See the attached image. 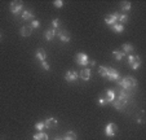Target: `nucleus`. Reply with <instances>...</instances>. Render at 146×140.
<instances>
[{
    "label": "nucleus",
    "instance_id": "1",
    "mask_svg": "<svg viewBox=\"0 0 146 140\" xmlns=\"http://www.w3.org/2000/svg\"><path fill=\"white\" fill-rule=\"evenodd\" d=\"M118 84L120 86L123 90L128 91V90H131V88L137 87L138 82H137V79H136V78L128 75V77H124V78H121V79H119L118 80Z\"/></svg>",
    "mask_w": 146,
    "mask_h": 140
},
{
    "label": "nucleus",
    "instance_id": "2",
    "mask_svg": "<svg viewBox=\"0 0 146 140\" xmlns=\"http://www.w3.org/2000/svg\"><path fill=\"white\" fill-rule=\"evenodd\" d=\"M75 62H76L78 65H80V66H87L88 65V62H89L88 55H87V53H83V52L78 53V55L75 56Z\"/></svg>",
    "mask_w": 146,
    "mask_h": 140
},
{
    "label": "nucleus",
    "instance_id": "3",
    "mask_svg": "<svg viewBox=\"0 0 146 140\" xmlns=\"http://www.w3.org/2000/svg\"><path fill=\"white\" fill-rule=\"evenodd\" d=\"M141 62H142V61H141V58L138 57V56H133V55L128 56V64H129V66L133 70H137L141 66Z\"/></svg>",
    "mask_w": 146,
    "mask_h": 140
},
{
    "label": "nucleus",
    "instance_id": "4",
    "mask_svg": "<svg viewBox=\"0 0 146 140\" xmlns=\"http://www.w3.org/2000/svg\"><path fill=\"white\" fill-rule=\"evenodd\" d=\"M116 130H118L116 125L113 123V122H110V123H108V125H106V127H105V135H106V136H109V137L115 136Z\"/></svg>",
    "mask_w": 146,
    "mask_h": 140
},
{
    "label": "nucleus",
    "instance_id": "5",
    "mask_svg": "<svg viewBox=\"0 0 146 140\" xmlns=\"http://www.w3.org/2000/svg\"><path fill=\"white\" fill-rule=\"evenodd\" d=\"M22 8H23V3H21V1H12L11 7H9V11L13 14H19Z\"/></svg>",
    "mask_w": 146,
    "mask_h": 140
},
{
    "label": "nucleus",
    "instance_id": "6",
    "mask_svg": "<svg viewBox=\"0 0 146 140\" xmlns=\"http://www.w3.org/2000/svg\"><path fill=\"white\" fill-rule=\"evenodd\" d=\"M106 78L109 80H119V73L116 72L115 69L113 68H108V74H106Z\"/></svg>",
    "mask_w": 146,
    "mask_h": 140
},
{
    "label": "nucleus",
    "instance_id": "7",
    "mask_svg": "<svg viewBox=\"0 0 146 140\" xmlns=\"http://www.w3.org/2000/svg\"><path fill=\"white\" fill-rule=\"evenodd\" d=\"M118 16H119V13H111V14H109L108 17L105 18V23L106 25H114V23H116V21H118Z\"/></svg>",
    "mask_w": 146,
    "mask_h": 140
},
{
    "label": "nucleus",
    "instance_id": "8",
    "mask_svg": "<svg viewBox=\"0 0 146 140\" xmlns=\"http://www.w3.org/2000/svg\"><path fill=\"white\" fill-rule=\"evenodd\" d=\"M65 79H66L67 82H75V80L78 79V73L72 72V70H69V72H66V74H65Z\"/></svg>",
    "mask_w": 146,
    "mask_h": 140
},
{
    "label": "nucleus",
    "instance_id": "9",
    "mask_svg": "<svg viewBox=\"0 0 146 140\" xmlns=\"http://www.w3.org/2000/svg\"><path fill=\"white\" fill-rule=\"evenodd\" d=\"M31 33H33V29H31L30 26H22L21 30H19V34H21L22 38H27V36H30Z\"/></svg>",
    "mask_w": 146,
    "mask_h": 140
},
{
    "label": "nucleus",
    "instance_id": "10",
    "mask_svg": "<svg viewBox=\"0 0 146 140\" xmlns=\"http://www.w3.org/2000/svg\"><path fill=\"white\" fill-rule=\"evenodd\" d=\"M80 78H82L83 80H89L91 79V69L86 68V69H83L82 72H80Z\"/></svg>",
    "mask_w": 146,
    "mask_h": 140
},
{
    "label": "nucleus",
    "instance_id": "11",
    "mask_svg": "<svg viewBox=\"0 0 146 140\" xmlns=\"http://www.w3.org/2000/svg\"><path fill=\"white\" fill-rule=\"evenodd\" d=\"M57 35H58V38H60V40L64 42V43H69L70 39H71V38H70V35L66 33V31H58Z\"/></svg>",
    "mask_w": 146,
    "mask_h": 140
},
{
    "label": "nucleus",
    "instance_id": "12",
    "mask_svg": "<svg viewBox=\"0 0 146 140\" xmlns=\"http://www.w3.org/2000/svg\"><path fill=\"white\" fill-rule=\"evenodd\" d=\"M36 58H38L39 61H45V58H47V53H45V51L43 50V48H39V50H36Z\"/></svg>",
    "mask_w": 146,
    "mask_h": 140
},
{
    "label": "nucleus",
    "instance_id": "13",
    "mask_svg": "<svg viewBox=\"0 0 146 140\" xmlns=\"http://www.w3.org/2000/svg\"><path fill=\"white\" fill-rule=\"evenodd\" d=\"M44 125H45V129H53L54 126H57V119L56 118H48V119H45V122H44Z\"/></svg>",
    "mask_w": 146,
    "mask_h": 140
},
{
    "label": "nucleus",
    "instance_id": "14",
    "mask_svg": "<svg viewBox=\"0 0 146 140\" xmlns=\"http://www.w3.org/2000/svg\"><path fill=\"white\" fill-rule=\"evenodd\" d=\"M105 97H106V101H108V104L113 102L114 100H115V92H114V90H108Z\"/></svg>",
    "mask_w": 146,
    "mask_h": 140
},
{
    "label": "nucleus",
    "instance_id": "15",
    "mask_svg": "<svg viewBox=\"0 0 146 140\" xmlns=\"http://www.w3.org/2000/svg\"><path fill=\"white\" fill-rule=\"evenodd\" d=\"M56 30L54 29H49V30H47L45 31V39H47L48 42H52L53 40V38L56 36Z\"/></svg>",
    "mask_w": 146,
    "mask_h": 140
},
{
    "label": "nucleus",
    "instance_id": "16",
    "mask_svg": "<svg viewBox=\"0 0 146 140\" xmlns=\"http://www.w3.org/2000/svg\"><path fill=\"white\" fill-rule=\"evenodd\" d=\"M121 48H123V53H132L133 50H135V47L129 43H124L123 46H121Z\"/></svg>",
    "mask_w": 146,
    "mask_h": 140
},
{
    "label": "nucleus",
    "instance_id": "17",
    "mask_svg": "<svg viewBox=\"0 0 146 140\" xmlns=\"http://www.w3.org/2000/svg\"><path fill=\"white\" fill-rule=\"evenodd\" d=\"M62 140H76V134L74 131H67L62 137Z\"/></svg>",
    "mask_w": 146,
    "mask_h": 140
},
{
    "label": "nucleus",
    "instance_id": "18",
    "mask_svg": "<svg viewBox=\"0 0 146 140\" xmlns=\"http://www.w3.org/2000/svg\"><path fill=\"white\" fill-rule=\"evenodd\" d=\"M111 30L115 31V33H123L124 25H121V23H114V25H111Z\"/></svg>",
    "mask_w": 146,
    "mask_h": 140
},
{
    "label": "nucleus",
    "instance_id": "19",
    "mask_svg": "<svg viewBox=\"0 0 146 140\" xmlns=\"http://www.w3.org/2000/svg\"><path fill=\"white\" fill-rule=\"evenodd\" d=\"M34 14L31 11H23L22 12V19H25V21H30V19H33Z\"/></svg>",
    "mask_w": 146,
    "mask_h": 140
},
{
    "label": "nucleus",
    "instance_id": "20",
    "mask_svg": "<svg viewBox=\"0 0 146 140\" xmlns=\"http://www.w3.org/2000/svg\"><path fill=\"white\" fill-rule=\"evenodd\" d=\"M34 140H48V135L44 132H38V134L34 135Z\"/></svg>",
    "mask_w": 146,
    "mask_h": 140
},
{
    "label": "nucleus",
    "instance_id": "21",
    "mask_svg": "<svg viewBox=\"0 0 146 140\" xmlns=\"http://www.w3.org/2000/svg\"><path fill=\"white\" fill-rule=\"evenodd\" d=\"M113 56H114V58H115V60L120 61L123 57H125V53L119 52V51H114V52H113Z\"/></svg>",
    "mask_w": 146,
    "mask_h": 140
},
{
    "label": "nucleus",
    "instance_id": "22",
    "mask_svg": "<svg viewBox=\"0 0 146 140\" xmlns=\"http://www.w3.org/2000/svg\"><path fill=\"white\" fill-rule=\"evenodd\" d=\"M131 7H132L131 1H123L120 8H121V11H123V12H127V11H129V9H131Z\"/></svg>",
    "mask_w": 146,
    "mask_h": 140
},
{
    "label": "nucleus",
    "instance_id": "23",
    "mask_svg": "<svg viewBox=\"0 0 146 140\" xmlns=\"http://www.w3.org/2000/svg\"><path fill=\"white\" fill-rule=\"evenodd\" d=\"M98 73H100V75H101V77L105 78L106 74H108V68H106V66H100Z\"/></svg>",
    "mask_w": 146,
    "mask_h": 140
},
{
    "label": "nucleus",
    "instance_id": "24",
    "mask_svg": "<svg viewBox=\"0 0 146 140\" xmlns=\"http://www.w3.org/2000/svg\"><path fill=\"white\" fill-rule=\"evenodd\" d=\"M118 21H119V23H121V25H123L124 22L128 21V16H127V14H119V16H118Z\"/></svg>",
    "mask_w": 146,
    "mask_h": 140
},
{
    "label": "nucleus",
    "instance_id": "25",
    "mask_svg": "<svg viewBox=\"0 0 146 140\" xmlns=\"http://www.w3.org/2000/svg\"><path fill=\"white\" fill-rule=\"evenodd\" d=\"M35 129L38 130L39 132H41V131H43V129H45V125H44V122H38V123L35 125Z\"/></svg>",
    "mask_w": 146,
    "mask_h": 140
},
{
    "label": "nucleus",
    "instance_id": "26",
    "mask_svg": "<svg viewBox=\"0 0 146 140\" xmlns=\"http://www.w3.org/2000/svg\"><path fill=\"white\" fill-rule=\"evenodd\" d=\"M98 104L101 105V107H105V105H108V101H106V97H104L101 95L100 96V99H98Z\"/></svg>",
    "mask_w": 146,
    "mask_h": 140
},
{
    "label": "nucleus",
    "instance_id": "27",
    "mask_svg": "<svg viewBox=\"0 0 146 140\" xmlns=\"http://www.w3.org/2000/svg\"><path fill=\"white\" fill-rule=\"evenodd\" d=\"M40 66H41V68H43V69H44L45 72H48V70H49V69H50L49 64H48L47 61H41V62H40Z\"/></svg>",
    "mask_w": 146,
    "mask_h": 140
},
{
    "label": "nucleus",
    "instance_id": "28",
    "mask_svg": "<svg viewBox=\"0 0 146 140\" xmlns=\"http://www.w3.org/2000/svg\"><path fill=\"white\" fill-rule=\"evenodd\" d=\"M60 25H61V21L58 18H54L52 21V26H53V29H57V27H60Z\"/></svg>",
    "mask_w": 146,
    "mask_h": 140
},
{
    "label": "nucleus",
    "instance_id": "29",
    "mask_svg": "<svg viewBox=\"0 0 146 140\" xmlns=\"http://www.w3.org/2000/svg\"><path fill=\"white\" fill-rule=\"evenodd\" d=\"M53 5H54L56 8H62V7H64V1H62V0H56V1H53Z\"/></svg>",
    "mask_w": 146,
    "mask_h": 140
},
{
    "label": "nucleus",
    "instance_id": "30",
    "mask_svg": "<svg viewBox=\"0 0 146 140\" xmlns=\"http://www.w3.org/2000/svg\"><path fill=\"white\" fill-rule=\"evenodd\" d=\"M31 26H33L31 29H38V27H40V22L36 21V19H35V21L31 22Z\"/></svg>",
    "mask_w": 146,
    "mask_h": 140
},
{
    "label": "nucleus",
    "instance_id": "31",
    "mask_svg": "<svg viewBox=\"0 0 146 140\" xmlns=\"http://www.w3.org/2000/svg\"><path fill=\"white\" fill-rule=\"evenodd\" d=\"M88 65H91V66H94V65H96V61H89V62H88Z\"/></svg>",
    "mask_w": 146,
    "mask_h": 140
},
{
    "label": "nucleus",
    "instance_id": "32",
    "mask_svg": "<svg viewBox=\"0 0 146 140\" xmlns=\"http://www.w3.org/2000/svg\"><path fill=\"white\" fill-rule=\"evenodd\" d=\"M54 140H62V137H56Z\"/></svg>",
    "mask_w": 146,
    "mask_h": 140
},
{
    "label": "nucleus",
    "instance_id": "33",
    "mask_svg": "<svg viewBox=\"0 0 146 140\" xmlns=\"http://www.w3.org/2000/svg\"><path fill=\"white\" fill-rule=\"evenodd\" d=\"M0 38H1V34H0Z\"/></svg>",
    "mask_w": 146,
    "mask_h": 140
}]
</instances>
